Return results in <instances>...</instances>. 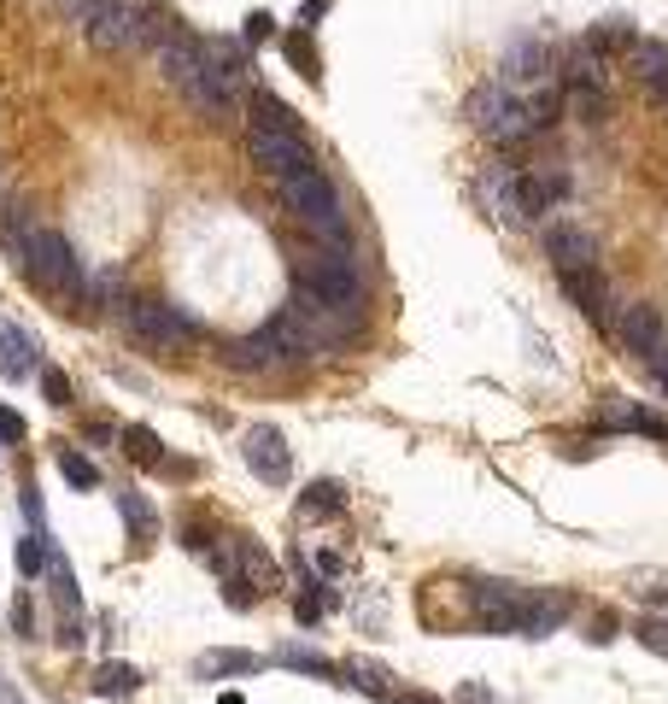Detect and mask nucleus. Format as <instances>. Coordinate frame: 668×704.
<instances>
[{
	"label": "nucleus",
	"instance_id": "obj_26",
	"mask_svg": "<svg viewBox=\"0 0 668 704\" xmlns=\"http://www.w3.org/2000/svg\"><path fill=\"white\" fill-rule=\"evenodd\" d=\"M528 118H534V136H540V129H557L563 124V89H534Z\"/></svg>",
	"mask_w": 668,
	"mask_h": 704
},
{
	"label": "nucleus",
	"instance_id": "obj_6",
	"mask_svg": "<svg viewBox=\"0 0 668 704\" xmlns=\"http://www.w3.org/2000/svg\"><path fill=\"white\" fill-rule=\"evenodd\" d=\"M246 159H253L265 177L287 182L299 177V170H317V153L305 136H287V129H270V124H253L246 129Z\"/></svg>",
	"mask_w": 668,
	"mask_h": 704
},
{
	"label": "nucleus",
	"instance_id": "obj_10",
	"mask_svg": "<svg viewBox=\"0 0 668 704\" xmlns=\"http://www.w3.org/2000/svg\"><path fill=\"white\" fill-rule=\"evenodd\" d=\"M246 464H253V476H265V482H287V476H294V452H287L282 428H270V423L246 428Z\"/></svg>",
	"mask_w": 668,
	"mask_h": 704
},
{
	"label": "nucleus",
	"instance_id": "obj_22",
	"mask_svg": "<svg viewBox=\"0 0 668 704\" xmlns=\"http://www.w3.org/2000/svg\"><path fill=\"white\" fill-rule=\"evenodd\" d=\"M346 499H341V482H311L299 494V516H311V523H323V516H341Z\"/></svg>",
	"mask_w": 668,
	"mask_h": 704
},
{
	"label": "nucleus",
	"instance_id": "obj_27",
	"mask_svg": "<svg viewBox=\"0 0 668 704\" xmlns=\"http://www.w3.org/2000/svg\"><path fill=\"white\" fill-rule=\"evenodd\" d=\"M118 447L136 458V464H165V458H158V435H153L147 423H129L124 435H118Z\"/></svg>",
	"mask_w": 668,
	"mask_h": 704
},
{
	"label": "nucleus",
	"instance_id": "obj_37",
	"mask_svg": "<svg viewBox=\"0 0 668 704\" xmlns=\"http://www.w3.org/2000/svg\"><path fill=\"white\" fill-rule=\"evenodd\" d=\"M41 394H48V406H70V382H65V370H41Z\"/></svg>",
	"mask_w": 668,
	"mask_h": 704
},
{
	"label": "nucleus",
	"instance_id": "obj_11",
	"mask_svg": "<svg viewBox=\"0 0 668 704\" xmlns=\"http://www.w3.org/2000/svg\"><path fill=\"white\" fill-rule=\"evenodd\" d=\"M557 282H563V294L575 299L580 318H592L599 329H616V318H609V289H604L599 265H587V270H557Z\"/></svg>",
	"mask_w": 668,
	"mask_h": 704
},
{
	"label": "nucleus",
	"instance_id": "obj_17",
	"mask_svg": "<svg viewBox=\"0 0 668 704\" xmlns=\"http://www.w3.org/2000/svg\"><path fill=\"white\" fill-rule=\"evenodd\" d=\"M563 112L580 124H604L609 118V94L599 89V82H563Z\"/></svg>",
	"mask_w": 668,
	"mask_h": 704
},
{
	"label": "nucleus",
	"instance_id": "obj_15",
	"mask_svg": "<svg viewBox=\"0 0 668 704\" xmlns=\"http://www.w3.org/2000/svg\"><path fill=\"white\" fill-rule=\"evenodd\" d=\"M229 364H235L241 376H258V370H282L287 358H282V347H275L270 329H253V335L229 341Z\"/></svg>",
	"mask_w": 668,
	"mask_h": 704
},
{
	"label": "nucleus",
	"instance_id": "obj_31",
	"mask_svg": "<svg viewBox=\"0 0 668 704\" xmlns=\"http://www.w3.org/2000/svg\"><path fill=\"white\" fill-rule=\"evenodd\" d=\"M118 505H124V516H129V528H136V535H141V540H153V528H158V516H153V505H147V499H141V494H124V499H118Z\"/></svg>",
	"mask_w": 668,
	"mask_h": 704
},
{
	"label": "nucleus",
	"instance_id": "obj_30",
	"mask_svg": "<svg viewBox=\"0 0 668 704\" xmlns=\"http://www.w3.org/2000/svg\"><path fill=\"white\" fill-rule=\"evenodd\" d=\"M60 476H65L70 487H100L94 458H82V452H60Z\"/></svg>",
	"mask_w": 668,
	"mask_h": 704
},
{
	"label": "nucleus",
	"instance_id": "obj_29",
	"mask_svg": "<svg viewBox=\"0 0 668 704\" xmlns=\"http://www.w3.org/2000/svg\"><path fill=\"white\" fill-rule=\"evenodd\" d=\"M282 664L299 669V675H317V681H334V675H341V664H329V657H317V652H299V645H287Z\"/></svg>",
	"mask_w": 668,
	"mask_h": 704
},
{
	"label": "nucleus",
	"instance_id": "obj_8",
	"mask_svg": "<svg viewBox=\"0 0 668 704\" xmlns=\"http://www.w3.org/2000/svg\"><path fill=\"white\" fill-rule=\"evenodd\" d=\"M82 36H89L94 53H136V48H147V41H153L147 7H136V0H112V7L100 12Z\"/></svg>",
	"mask_w": 668,
	"mask_h": 704
},
{
	"label": "nucleus",
	"instance_id": "obj_7",
	"mask_svg": "<svg viewBox=\"0 0 668 704\" xmlns=\"http://www.w3.org/2000/svg\"><path fill=\"white\" fill-rule=\"evenodd\" d=\"M534 593H540V587H522V581H475L470 611H475L481 628H492V635H522V623H528V611H534Z\"/></svg>",
	"mask_w": 668,
	"mask_h": 704
},
{
	"label": "nucleus",
	"instance_id": "obj_1",
	"mask_svg": "<svg viewBox=\"0 0 668 704\" xmlns=\"http://www.w3.org/2000/svg\"><path fill=\"white\" fill-rule=\"evenodd\" d=\"M282 206L294 212L317 241H329V247H352V218H346L341 189L329 182V170H299V177H287L282 182Z\"/></svg>",
	"mask_w": 668,
	"mask_h": 704
},
{
	"label": "nucleus",
	"instance_id": "obj_38",
	"mask_svg": "<svg viewBox=\"0 0 668 704\" xmlns=\"http://www.w3.org/2000/svg\"><path fill=\"white\" fill-rule=\"evenodd\" d=\"M118 294H124V277H118V270H100V277H94V299H100V306H118Z\"/></svg>",
	"mask_w": 668,
	"mask_h": 704
},
{
	"label": "nucleus",
	"instance_id": "obj_43",
	"mask_svg": "<svg viewBox=\"0 0 668 704\" xmlns=\"http://www.w3.org/2000/svg\"><path fill=\"white\" fill-rule=\"evenodd\" d=\"M12 623H18V635H30V623H36V616H30V599H18V605H12Z\"/></svg>",
	"mask_w": 668,
	"mask_h": 704
},
{
	"label": "nucleus",
	"instance_id": "obj_4",
	"mask_svg": "<svg viewBox=\"0 0 668 704\" xmlns=\"http://www.w3.org/2000/svg\"><path fill=\"white\" fill-rule=\"evenodd\" d=\"M299 289H311L334 311V318L352 323V329H358V318H364V282H358V265H352V253H346V247H329L299 277Z\"/></svg>",
	"mask_w": 668,
	"mask_h": 704
},
{
	"label": "nucleus",
	"instance_id": "obj_16",
	"mask_svg": "<svg viewBox=\"0 0 668 704\" xmlns=\"http://www.w3.org/2000/svg\"><path fill=\"white\" fill-rule=\"evenodd\" d=\"M36 370V335L18 323H0V376L7 382H24Z\"/></svg>",
	"mask_w": 668,
	"mask_h": 704
},
{
	"label": "nucleus",
	"instance_id": "obj_28",
	"mask_svg": "<svg viewBox=\"0 0 668 704\" xmlns=\"http://www.w3.org/2000/svg\"><path fill=\"white\" fill-rule=\"evenodd\" d=\"M136 687H141V675L129 669V664H106V669L94 675V693H100V699H129Z\"/></svg>",
	"mask_w": 668,
	"mask_h": 704
},
{
	"label": "nucleus",
	"instance_id": "obj_23",
	"mask_svg": "<svg viewBox=\"0 0 668 704\" xmlns=\"http://www.w3.org/2000/svg\"><path fill=\"white\" fill-rule=\"evenodd\" d=\"M253 124H270V129H287V136H305V124H299V112L287 106V100H275L258 89L253 94Z\"/></svg>",
	"mask_w": 668,
	"mask_h": 704
},
{
	"label": "nucleus",
	"instance_id": "obj_33",
	"mask_svg": "<svg viewBox=\"0 0 668 704\" xmlns=\"http://www.w3.org/2000/svg\"><path fill=\"white\" fill-rule=\"evenodd\" d=\"M41 564H48V535H24L18 540V569L24 576H41Z\"/></svg>",
	"mask_w": 668,
	"mask_h": 704
},
{
	"label": "nucleus",
	"instance_id": "obj_18",
	"mask_svg": "<svg viewBox=\"0 0 668 704\" xmlns=\"http://www.w3.org/2000/svg\"><path fill=\"white\" fill-rule=\"evenodd\" d=\"M346 675V687H358V693H370V699H394V675H387L382 664H370V657H352V664H341Z\"/></svg>",
	"mask_w": 668,
	"mask_h": 704
},
{
	"label": "nucleus",
	"instance_id": "obj_21",
	"mask_svg": "<svg viewBox=\"0 0 668 704\" xmlns=\"http://www.w3.org/2000/svg\"><path fill=\"white\" fill-rule=\"evenodd\" d=\"M587 41L604 53V60H609V53H621V60H628L633 41H639V30H633L628 18H604V24H592V30H587Z\"/></svg>",
	"mask_w": 668,
	"mask_h": 704
},
{
	"label": "nucleus",
	"instance_id": "obj_19",
	"mask_svg": "<svg viewBox=\"0 0 668 704\" xmlns=\"http://www.w3.org/2000/svg\"><path fill=\"white\" fill-rule=\"evenodd\" d=\"M563 82H599V89H604V53L592 48L587 36H580L575 48L563 53Z\"/></svg>",
	"mask_w": 668,
	"mask_h": 704
},
{
	"label": "nucleus",
	"instance_id": "obj_32",
	"mask_svg": "<svg viewBox=\"0 0 668 704\" xmlns=\"http://www.w3.org/2000/svg\"><path fill=\"white\" fill-rule=\"evenodd\" d=\"M282 53L294 60V71L305 82H317V48H311V41H305V36H282Z\"/></svg>",
	"mask_w": 668,
	"mask_h": 704
},
{
	"label": "nucleus",
	"instance_id": "obj_45",
	"mask_svg": "<svg viewBox=\"0 0 668 704\" xmlns=\"http://www.w3.org/2000/svg\"><path fill=\"white\" fill-rule=\"evenodd\" d=\"M387 704H440V699H434V693H394Z\"/></svg>",
	"mask_w": 668,
	"mask_h": 704
},
{
	"label": "nucleus",
	"instance_id": "obj_34",
	"mask_svg": "<svg viewBox=\"0 0 668 704\" xmlns=\"http://www.w3.org/2000/svg\"><path fill=\"white\" fill-rule=\"evenodd\" d=\"M633 635H639V645H645V652L668 657V623H663V616H645V623H639Z\"/></svg>",
	"mask_w": 668,
	"mask_h": 704
},
{
	"label": "nucleus",
	"instance_id": "obj_20",
	"mask_svg": "<svg viewBox=\"0 0 668 704\" xmlns=\"http://www.w3.org/2000/svg\"><path fill=\"white\" fill-rule=\"evenodd\" d=\"M235 564H241V581H246V587H258V593H275V587H282L275 564H270L265 552H258L253 540H241V546H235Z\"/></svg>",
	"mask_w": 668,
	"mask_h": 704
},
{
	"label": "nucleus",
	"instance_id": "obj_36",
	"mask_svg": "<svg viewBox=\"0 0 668 704\" xmlns=\"http://www.w3.org/2000/svg\"><path fill=\"white\" fill-rule=\"evenodd\" d=\"M112 7V0H65V18L70 24H82V30H89V24L100 18V12H106Z\"/></svg>",
	"mask_w": 668,
	"mask_h": 704
},
{
	"label": "nucleus",
	"instance_id": "obj_35",
	"mask_svg": "<svg viewBox=\"0 0 668 704\" xmlns=\"http://www.w3.org/2000/svg\"><path fill=\"white\" fill-rule=\"evenodd\" d=\"M241 41H246V48H265V41H275V18H270V12H253Z\"/></svg>",
	"mask_w": 668,
	"mask_h": 704
},
{
	"label": "nucleus",
	"instance_id": "obj_2",
	"mask_svg": "<svg viewBox=\"0 0 668 704\" xmlns=\"http://www.w3.org/2000/svg\"><path fill=\"white\" fill-rule=\"evenodd\" d=\"M24 277L36 282L41 294H60V299H89L94 294V277L82 270L77 247L60 235V229H36L30 241V265H24Z\"/></svg>",
	"mask_w": 668,
	"mask_h": 704
},
{
	"label": "nucleus",
	"instance_id": "obj_41",
	"mask_svg": "<svg viewBox=\"0 0 668 704\" xmlns=\"http://www.w3.org/2000/svg\"><path fill=\"white\" fill-rule=\"evenodd\" d=\"M0 440H24V417L0 406Z\"/></svg>",
	"mask_w": 668,
	"mask_h": 704
},
{
	"label": "nucleus",
	"instance_id": "obj_39",
	"mask_svg": "<svg viewBox=\"0 0 668 704\" xmlns=\"http://www.w3.org/2000/svg\"><path fill=\"white\" fill-rule=\"evenodd\" d=\"M633 593L639 599H668V576L663 569H645V576H633Z\"/></svg>",
	"mask_w": 668,
	"mask_h": 704
},
{
	"label": "nucleus",
	"instance_id": "obj_24",
	"mask_svg": "<svg viewBox=\"0 0 668 704\" xmlns=\"http://www.w3.org/2000/svg\"><path fill=\"white\" fill-rule=\"evenodd\" d=\"M540 77H545V48H540V41L511 48V60H504V82H540Z\"/></svg>",
	"mask_w": 668,
	"mask_h": 704
},
{
	"label": "nucleus",
	"instance_id": "obj_42",
	"mask_svg": "<svg viewBox=\"0 0 668 704\" xmlns=\"http://www.w3.org/2000/svg\"><path fill=\"white\" fill-rule=\"evenodd\" d=\"M645 364H651V370H657V382L668 387V341H663V347H657V353H651V358H645Z\"/></svg>",
	"mask_w": 668,
	"mask_h": 704
},
{
	"label": "nucleus",
	"instance_id": "obj_9",
	"mask_svg": "<svg viewBox=\"0 0 668 704\" xmlns=\"http://www.w3.org/2000/svg\"><path fill=\"white\" fill-rule=\"evenodd\" d=\"M481 200H487V212H492L504 229H522V223H528V206H522V170H516V165H504V159L481 165Z\"/></svg>",
	"mask_w": 668,
	"mask_h": 704
},
{
	"label": "nucleus",
	"instance_id": "obj_12",
	"mask_svg": "<svg viewBox=\"0 0 668 704\" xmlns=\"http://www.w3.org/2000/svg\"><path fill=\"white\" fill-rule=\"evenodd\" d=\"M545 258L557 270H587V265H599V241L580 223H545Z\"/></svg>",
	"mask_w": 668,
	"mask_h": 704
},
{
	"label": "nucleus",
	"instance_id": "obj_3",
	"mask_svg": "<svg viewBox=\"0 0 668 704\" xmlns=\"http://www.w3.org/2000/svg\"><path fill=\"white\" fill-rule=\"evenodd\" d=\"M124 323H129V335H136V341L165 347V353H188V347L206 341V323H200L188 306H170V299H129Z\"/></svg>",
	"mask_w": 668,
	"mask_h": 704
},
{
	"label": "nucleus",
	"instance_id": "obj_46",
	"mask_svg": "<svg viewBox=\"0 0 668 704\" xmlns=\"http://www.w3.org/2000/svg\"><path fill=\"white\" fill-rule=\"evenodd\" d=\"M217 704H246V699H241V693H223V699H217Z\"/></svg>",
	"mask_w": 668,
	"mask_h": 704
},
{
	"label": "nucleus",
	"instance_id": "obj_44",
	"mask_svg": "<svg viewBox=\"0 0 668 704\" xmlns=\"http://www.w3.org/2000/svg\"><path fill=\"white\" fill-rule=\"evenodd\" d=\"M323 12H329V0H305V7H299V24H317Z\"/></svg>",
	"mask_w": 668,
	"mask_h": 704
},
{
	"label": "nucleus",
	"instance_id": "obj_13",
	"mask_svg": "<svg viewBox=\"0 0 668 704\" xmlns=\"http://www.w3.org/2000/svg\"><path fill=\"white\" fill-rule=\"evenodd\" d=\"M616 341H621L633 358H651V353L668 341V335H663V311H657V306H628V311L616 318Z\"/></svg>",
	"mask_w": 668,
	"mask_h": 704
},
{
	"label": "nucleus",
	"instance_id": "obj_14",
	"mask_svg": "<svg viewBox=\"0 0 668 704\" xmlns=\"http://www.w3.org/2000/svg\"><path fill=\"white\" fill-rule=\"evenodd\" d=\"M628 65H633L639 89H645L651 100H663V106H668V41L639 36V41H633V53H628Z\"/></svg>",
	"mask_w": 668,
	"mask_h": 704
},
{
	"label": "nucleus",
	"instance_id": "obj_25",
	"mask_svg": "<svg viewBox=\"0 0 668 704\" xmlns=\"http://www.w3.org/2000/svg\"><path fill=\"white\" fill-rule=\"evenodd\" d=\"M265 669V657L253 652H206L200 657V675H258Z\"/></svg>",
	"mask_w": 668,
	"mask_h": 704
},
{
	"label": "nucleus",
	"instance_id": "obj_5",
	"mask_svg": "<svg viewBox=\"0 0 668 704\" xmlns=\"http://www.w3.org/2000/svg\"><path fill=\"white\" fill-rule=\"evenodd\" d=\"M470 124L481 129L492 148H516V141L534 136L528 100H522L516 89H504V82H481V89L470 94Z\"/></svg>",
	"mask_w": 668,
	"mask_h": 704
},
{
	"label": "nucleus",
	"instance_id": "obj_40",
	"mask_svg": "<svg viewBox=\"0 0 668 704\" xmlns=\"http://www.w3.org/2000/svg\"><path fill=\"white\" fill-rule=\"evenodd\" d=\"M633 435H651V440H668V423H663V417H651V411H633Z\"/></svg>",
	"mask_w": 668,
	"mask_h": 704
}]
</instances>
